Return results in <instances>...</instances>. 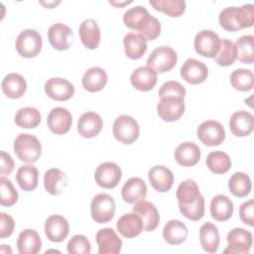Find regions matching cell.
Here are the masks:
<instances>
[{"label": "cell", "mask_w": 254, "mask_h": 254, "mask_svg": "<svg viewBox=\"0 0 254 254\" xmlns=\"http://www.w3.org/2000/svg\"><path fill=\"white\" fill-rule=\"evenodd\" d=\"M102 126V118L93 111L82 113L77 121V131L84 138L95 137L100 133Z\"/></svg>", "instance_id": "22"}, {"label": "cell", "mask_w": 254, "mask_h": 254, "mask_svg": "<svg viewBox=\"0 0 254 254\" xmlns=\"http://www.w3.org/2000/svg\"><path fill=\"white\" fill-rule=\"evenodd\" d=\"M67 186V178L65 174L58 169L52 168L44 175V187L47 192L52 195L62 194Z\"/></svg>", "instance_id": "29"}, {"label": "cell", "mask_w": 254, "mask_h": 254, "mask_svg": "<svg viewBox=\"0 0 254 254\" xmlns=\"http://www.w3.org/2000/svg\"><path fill=\"white\" fill-rule=\"evenodd\" d=\"M179 208L185 217L192 221H197L204 215V197L200 194L190 204H179Z\"/></svg>", "instance_id": "45"}, {"label": "cell", "mask_w": 254, "mask_h": 254, "mask_svg": "<svg viewBox=\"0 0 254 254\" xmlns=\"http://www.w3.org/2000/svg\"><path fill=\"white\" fill-rule=\"evenodd\" d=\"M95 238L98 245V254H118L121 251L122 240L112 228L99 229Z\"/></svg>", "instance_id": "20"}, {"label": "cell", "mask_w": 254, "mask_h": 254, "mask_svg": "<svg viewBox=\"0 0 254 254\" xmlns=\"http://www.w3.org/2000/svg\"><path fill=\"white\" fill-rule=\"evenodd\" d=\"M125 55L131 60H138L147 51V40L140 34L130 32L123 39Z\"/></svg>", "instance_id": "31"}, {"label": "cell", "mask_w": 254, "mask_h": 254, "mask_svg": "<svg viewBox=\"0 0 254 254\" xmlns=\"http://www.w3.org/2000/svg\"><path fill=\"white\" fill-rule=\"evenodd\" d=\"M180 73L188 83L199 84L207 78L208 68L202 62L190 58L183 64Z\"/></svg>", "instance_id": "15"}, {"label": "cell", "mask_w": 254, "mask_h": 254, "mask_svg": "<svg viewBox=\"0 0 254 254\" xmlns=\"http://www.w3.org/2000/svg\"><path fill=\"white\" fill-rule=\"evenodd\" d=\"M48 39L55 50L65 51L72 45L73 33L68 26L56 23L49 28Z\"/></svg>", "instance_id": "14"}, {"label": "cell", "mask_w": 254, "mask_h": 254, "mask_svg": "<svg viewBox=\"0 0 254 254\" xmlns=\"http://www.w3.org/2000/svg\"><path fill=\"white\" fill-rule=\"evenodd\" d=\"M123 22L126 27L136 31L147 41H154L161 34L160 21L143 6H135L127 10L123 15Z\"/></svg>", "instance_id": "1"}, {"label": "cell", "mask_w": 254, "mask_h": 254, "mask_svg": "<svg viewBox=\"0 0 254 254\" xmlns=\"http://www.w3.org/2000/svg\"><path fill=\"white\" fill-rule=\"evenodd\" d=\"M133 87L140 91H150L157 83V72L148 65L139 66L130 76Z\"/></svg>", "instance_id": "23"}, {"label": "cell", "mask_w": 254, "mask_h": 254, "mask_svg": "<svg viewBox=\"0 0 254 254\" xmlns=\"http://www.w3.org/2000/svg\"><path fill=\"white\" fill-rule=\"evenodd\" d=\"M206 166L213 173L217 175L227 173L231 168V160L229 156L222 151L210 152L206 157Z\"/></svg>", "instance_id": "41"}, {"label": "cell", "mask_w": 254, "mask_h": 254, "mask_svg": "<svg viewBox=\"0 0 254 254\" xmlns=\"http://www.w3.org/2000/svg\"><path fill=\"white\" fill-rule=\"evenodd\" d=\"M90 251V242L84 235H73L67 243V252L69 254H89Z\"/></svg>", "instance_id": "47"}, {"label": "cell", "mask_w": 254, "mask_h": 254, "mask_svg": "<svg viewBox=\"0 0 254 254\" xmlns=\"http://www.w3.org/2000/svg\"><path fill=\"white\" fill-rule=\"evenodd\" d=\"M78 35L82 45L89 49L95 50L100 44V28L94 19L84 20L78 29Z\"/></svg>", "instance_id": "24"}, {"label": "cell", "mask_w": 254, "mask_h": 254, "mask_svg": "<svg viewBox=\"0 0 254 254\" xmlns=\"http://www.w3.org/2000/svg\"><path fill=\"white\" fill-rule=\"evenodd\" d=\"M133 212L138 214L142 221L144 231H154L160 222V214L151 201L146 199L138 200L133 206Z\"/></svg>", "instance_id": "19"}, {"label": "cell", "mask_w": 254, "mask_h": 254, "mask_svg": "<svg viewBox=\"0 0 254 254\" xmlns=\"http://www.w3.org/2000/svg\"><path fill=\"white\" fill-rule=\"evenodd\" d=\"M14 121L20 128H36L41 123V114L35 107H23L16 112Z\"/></svg>", "instance_id": "38"}, {"label": "cell", "mask_w": 254, "mask_h": 254, "mask_svg": "<svg viewBox=\"0 0 254 254\" xmlns=\"http://www.w3.org/2000/svg\"><path fill=\"white\" fill-rule=\"evenodd\" d=\"M131 2H132V1L123 2V3H120V2H119V3H117V2H113V1H110L109 3H110V4H112V5H114V6H119V7H120V6H122V5H126V4H129V3H131Z\"/></svg>", "instance_id": "53"}, {"label": "cell", "mask_w": 254, "mask_h": 254, "mask_svg": "<svg viewBox=\"0 0 254 254\" xmlns=\"http://www.w3.org/2000/svg\"><path fill=\"white\" fill-rule=\"evenodd\" d=\"M112 132L117 141L125 145H130L138 139L140 127L132 116L123 114L114 120Z\"/></svg>", "instance_id": "5"}, {"label": "cell", "mask_w": 254, "mask_h": 254, "mask_svg": "<svg viewBox=\"0 0 254 254\" xmlns=\"http://www.w3.org/2000/svg\"><path fill=\"white\" fill-rule=\"evenodd\" d=\"M236 48V60L239 62L251 64L254 62V37L252 35H245L236 40L234 44Z\"/></svg>", "instance_id": "39"}, {"label": "cell", "mask_w": 254, "mask_h": 254, "mask_svg": "<svg viewBox=\"0 0 254 254\" xmlns=\"http://www.w3.org/2000/svg\"><path fill=\"white\" fill-rule=\"evenodd\" d=\"M15 179L24 191H32L38 187L39 171L33 165H24L18 169Z\"/></svg>", "instance_id": "36"}, {"label": "cell", "mask_w": 254, "mask_h": 254, "mask_svg": "<svg viewBox=\"0 0 254 254\" xmlns=\"http://www.w3.org/2000/svg\"><path fill=\"white\" fill-rule=\"evenodd\" d=\"M221 39L212 30H201L198 32L193 41L195 52L204 58H215L219 48Z\"/></svg>", "instance_id": "8"}, {"label": "cell", "mask_w": 254, "mask_h": 254, "mask_svg": "<svg viewBox=\"0 0 254 254\" xmlns=\"http://www.w3.org/2000/svg\"><path fill=\"white\" fill-rule=\"evenodd\" d=\"M149 3L155 10L170 17H180L187 8L185 0H150Z\"/></svg>", "instance_id": "40"}, {"label": "cell", "mask_w": 254, "mask_h": 254, "mask_svg": "<svg viewBox=\"0 0 254 254\" xmlns=\"http://www.w3.org/2000/svg\"><path fill=\"white\" fill-rule=\"evenodd\" d=\"M118 232L126 238H134L138 236L143 230V221L141 217L135 212L123 214L116 223Z\"/></svg>", "instance_id": "26"}, {"label": "cell", "mask_w": 254, "mask_h": 254, "mask_svg": "<svg viewBox=\"0 0 254 254\" xmlns=\"http://www.w3.org/2000/svg\"><path fill=\"white\" fill-rule=\"evenodd\" d=\"M188 233L189 231L186 224L178 219L168 221L163 229V237L165 241L171 245H180L185 242Z\"/></svg>", "instance_id": "34"}, {"label": "cell", "mask_w": 254, "mask_h": 254, "mask_svg": "<svg viewBox=\"0 0 254 254\" xmlns=\"http://www.w3.org/2000/svg\"><path fill=\"white\" fill-rule=\"evenodd\" d=\"M185 112V101L180 97H162L157 105V113L167 122L179 120Z\"/></svg>", "instance_id": "12"}, {"label": "cell", "mask_w": 254, "mask_h": 254, "mask_svg": "<svg viewBox=\"0 0 254 254\" xmlns=\"http://www.w3.org/2000/svg\"><path fill=\"white\" fill-rule=\"evenodd\" d=\"M72 123L70 112L64 107L53 108L47 118V124L50 131L57 135H63L69 131Z\"/></svg>", "instance_id": "16"}, {"label": "cell", "mask_w": 254, "mask_h": 254, "mask_svg": "<svg viewBox=\"0 0 254 254\" xmlns=\"http://www.w3.org/2000/svg\"><path fill=\"white\" fill-rule=\"evenodd\" d=\"M14 170V161L12 157L6 153L5 151H1L0 153V174L10 175Z\"/></svg>", "instance_id": "51"}, {"label": "cell", "mask_w": 254, "mask_h": 254, "mask_svg": "<svg viewBox=\"0 0 254 254\" xmlns=\"http://www.w3.org/2000/svg\"><path fill=\"white\" fill-rule=\"evenodd\" d=\"M226 240L228 246L224 253L245 254L252 247L253 236L250 231L241 227H235L227 233Z\"/></svg>", "instance_id": "9"}, {"label": "cell", "mask_w": 254, "mask_h": 254, "mask_svg": "<svg viewBox=\"0 0 254 254\" xmlns=\"http://www.w3.org/2000/svg\"><path fill=\"white\" fill-rule=\"evenodd\" d=\"M46 94L57 101H65L74 94V86L67 79L63 77H52L45 83Z\"/></svg>", "instance_id": "13"}, {"label": "cell", "mask_w": 254, "mask_h": 254, "mask_svg": "<svg viewBox=\"0 0 254 254\" xmlns=\"http://www.w3.org/2000/svg\"><path fill=\"white\" fill-rule=\"evenodd\" d=\"M197 138L206 146L213 147L220 145L225 139L223 126L215 120L203 121L196 129Z\"/></svg>", "instance_id": "10"}, {"label": "cell", "mask_w": 254, "mask_h": 254, "mask_svg": "<svg viewBox=\"0 0 254 254\" xmlns=\"http://www.w3.org/2000/svg\"><path fill=\"white\" fill-rule=\"evenodd\" d=\"M178 62L176 51L169 46L156 48L147 60V65L153 68L157 73H164L174 68Z\"/></svg>", "instance_id": "6"}, {"label": "cell", "mask_w": 254, "mask_h": 254, "mask_svg": "<svg viewBox=\"0 0 254 254\" xmlns=\"http://www.w3.org/2000/svg\"><path fill=\"white\" fill-rule=\"evenodd\" d=\"M148 179L152 188L159 192L170 190L175 181L173 172L163 165L152 167L148 172Z\"/></svg>", "instance_id": "18"}, {"label": "cell", "mask_w": 254, "mask_h": 254, "mask_svg": "<svg viewBox=\"0 0 254 254\" xmlns=\"http://www.w3.org/2000/svg\"><path fill=\"white\" fill-rule=\"evenodd\" d=\"M43 47V40L40 33L33 29H26L19 33L16 38L15 48L17 53L26 59L35 58Z\"/></svg>", "instance_id": "4"}, {"label": "cell", "mask_w": 254, "mask_h": 254, "mask_svg": "<svg viewBox=\"0 0 254 254\" xmlns=\"http://www.w3.org/2000/svg\"><path fill=\"white\" fill-rule=\"evenodd\" d=\"M239 216L243 223L253 227L254 226V199L251 198L240 205Z\"/></svg>", "instance_id": "49"}, {"label": "cell", "mask_w": 254, "mask_h": 254, "mask_svg": "<svg viewBox=\"0 0 254 254\" xmlns=\"http://www.w3.org/2000/svg\"><path fill=\"white\" fill-rule=\"evenodd\" d=\"M234 206L231 199L225 194H217L211 198L210 214L217 221H226L233 214Z\"/></svg>", "instance_id": "33"}, {"label": "cell", "mask_w": 254, "mask_h": 254, "mask_svg": "<svg viewBox=\"0 0 254 254\" xmlns=\"http://www.w3.org/2000/svg\"><path fill=\"white\" fill-rule=\"evenodd\" d=\"M228 189L234 196L244 197L248 195L252 190L251 179L245 173L236 172L228 181Z\"/></svg>", "instance_id": "37"}, {"label": "cell", "mask_w": 254, "mask_h": 254, "mask_svg": "<svg viewBox=\"0 0 254 254\" xmlns=\"http://www.w3.org/2000/svg\"><path fill=\"white\" fill-rule=\"evenodd\" d=\"M236 56L237 53L234 43L228 39H222L219 51L214 60L220 66H229L236 61Z\"/></svg>", "instance_id": "44"}, {"label": "cell", "mask_w": 254, "mask_h": 254, "mask_svg": "<svg viewBox=\"0 0 254 254\" xmlns=\"http://www.w3.org/2000/svg\"><path fill=\"white\" fill-rule=\"evenodd\" d=\"M232 87L239 91L251 90L254 86V75L250 69L237 68L230 74Z\"/></svg>", "instance_id": "43"}, {"label": "cell", "mask_w": 254, "mask_h": 254, "mask_svg": "<svg viewBox=\"0 0 254 254\" xmlns=\"http://www.w3.org/2000/svg\"><path fill=\"white\" fill-rule=\"evenodd\" d=\"M15 228V222L11 215L5 212L0 213V238L9 237Z\"/></svg>", "instance_id": "50"}, {"label": "cell", "mask_w": 254, "mask_h": 254, "mask_svg": "<svg viewBox=\"0 0 254 254\" xmlns=\"http://www.w3.org/2000/svg\"><path fill=\"white\" fill-rule=\"evenodd\" d=\"M90 214L92 219L99 223L109 222L115 214V200L107 193H97L90 203Z\"/></svg>", "instance_id": "7"}, {"label": "cell", "mask_w": 254, "mask_h": 254, "mask_svg": "<svg viewBox=\"0 0 254 254\" xmlns=\"http://www.w3.org/2000/svg\"><path fill=\"white\" fill-rule=\"evenodd\" d=\"M176 162L183 167H192L200 159L201 152L199 147L192 142L181 143L174 153Z\"/></svg>", "instance_id": "25"}, {"label": "cell", "mask_w": 254, "mask_h": 254, "mask_svg": "<svg viewBox=\"0 0 254 254\" xmlns=\"http://www.w3.org/2000/svg\"><path fill=\"white\" fill-rule=\"evenodd\" d=\"M13 148L18 159L28 164L37 162L42 154V145L39 139L32 134H19L14 141Z\"/></svg>", "instance_id": "3"}, {"label": "cell", "mask_w": 254, "mask_h": 254, "mask_svg": "<svg viewBox=\"0 0 254 254\" xmlns=\"http://www.w3.org/2000/svg\"><path fill=\"white\" fill-rule=\"evenodd\" d=\"M159 96L162 97H180L185 99L186 96V88L178 81L169 80L166 81L159 89Z\"/></svg>", "instance_id": "48"}, {"label": "cell", "mask_w": 254, "mask_h": 254, "mask_svg": "<svg viewBox=\"0 0 254 254\" xmlns=\"http://www.w3.org/2000/svg\"><path fill=\"white\" fill-rule=\"evenodd\" d=\"M121 195L125 202L135 203L147 195V185L140 178H130L121 189Z\"/></svg>", "instance_id": "27"}, {"label": "cell", "mask_w": 254, "mask_h": 254, "mask_svg": "<svg viewBox=\"0 0 254 254\" xmlns=\"http://www.w3.org/2000/svg\"><path fill=\"white\" fill-rule=\"evenodd\" d=\"M229 128L231 133L237 137L249 136L254 128L253 115L245 110L234 112L229 119Z\"/></svg>", "instance_id": "21"}, {"label": "cell", "mask_w": 254, "mask_h": 254, "mask_svg": "<svg viewBox=\"0 0 254 254\" xmlns=\"http://www.w3.org/2000/svg\"><path fill=\"white\" fill-rule=\"evenodd\" d=\"M108 80L106 71L99 66L88 68L81 79L82 87L89 92H97L103 89Z\"/></svg>", "instance_id": "30"}, {"label": "cell", "mask_w": 254, "mask_h": 254, "mask_svg": "<svg viewBox=\"0 0 254 254\" xmlns=\"http://www.w3.org/2000/svg\"><path fill=\"white\" fill-rule=\"evenodd\" d=\"M122 178L120 167L113 162H105L100 164L94 172V180L96 184L104 189L115 188Z\"/></svg>", "instance_id": "11"}, {"label": "cell", "mask_w": 254, "mask_h": 254, "mask_svg": "<svg viewBox=\"0 0 254 254\" xmlns=\"http://www.w3.org/2000/svg\"><path fill=\"white\" fill-rule=\"evenodd\" d=\"M3 93L12 99L22 97L27 90V82L24 76L19 73L11 72L4 76L1 83Z\"/></svg>", "instance_id": "28"}, {"label": "cell", "mask_w": 254, "mask_h": 254, "mask_svg": "<svg viewBox=\"0 0 254 254\" xmlns=\"http://www.w3.org/2000/svg\"><path fill=\"white\" fill-rule=\"evenodd\" d=\"M0 203L3 206H12L14 205L19 197L18 191L14 188L10 180L6 179L4 176L0 178Z\"/></svg>", "instance_id": "46"}, {"label": "cell", "mask_w": 254, "mask_h": 254, "mask_svg": "<svg viewBox=\"0 0 254 254\" xmlns=\"http://www.w3.org/2000/svg\"><path fill=\"white\" fill-rule=\"evenodd\" d=\"M42 5H44V6H46V7H48V8H53L54 6H57L58 4H60L61 2L59 1V2H48V3H45V2H40Z\"/></svg>", "instance_id": "52"}, {"label": "cell", "mask_w": 254, "mask_h": 254, "mask_svg": "<svg viewBox=\"0 0 254 254\" xmlns=\"http://www.w3.org/2000/svg\"><path fill=\"white\" fill-rule=\"evenodd\" d=\"M199 242L202 249L207 253H215L219 247L220 237L217 227L206 222L199 228Z\"/></svg>", "instance_id": "35"}, {"label": "cell", "mask_w": 254, "mask_h": 254, "mask_svg": "<svg viewBox=\"0 0 254 254\" xmlns=\"http://www.w3.org/2000/svg\"><path fill=\"white\" fill-rule=\"evenodd\" d=\"M44 229L45 234L50 241L62 242L69 233V224L64 216L53 214L46 219Z\"/></svg>", "instance_id": "17"}, {"label": "cell", "mask_w": 254, "mask_h": 254, "mask_svg": "<svg viewBox=\"0 0 254 254\" xmlns=\"http://www.w3.org/2000/svg\"><path fill=\"white\" fill-rule=\"evenodd\" d=\"M220 26L228 32H237L244 28H250L254 24L253 4H244L240 7L224 8L218 16Z\"/></svg>", "instance_id": "2"}, {"label": "cell", "mask_w": 254, "mask_h": 254, "mask_svg": "<svg viewBox=\"0 0 254 254\" xmlns=\"http://www.w3.org/2000/svg\"><path fill=\"white\" fill-rule=\"evenodd\" d=\"M176 195L179 204H190L200 195V192L196 183L193 180L188 179L180 184Z\"/></svg>", "instance_id": "42"}, {"label": "cell", "mask_w": 254, "mask_h": 254, "mask_svg": "<svg viewBox=\"0 0 254 254\" xmlns=\"http://www.w3.org/2000/svg\"><path fill=\"white\" fill-rule=\"evenodd\" d=\"M42 248V240L34 229H25L17 238V249L21 254H36Z\"/></svg>", "instance_id": "32"}]
</instances>
